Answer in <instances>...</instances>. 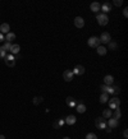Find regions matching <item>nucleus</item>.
Wrapping results in <instances>:
<instances>
[{"mask_svg":"<svg viewBox=\"0 0 128 139\" xmlns=\"http://www.w3.org/2000/svg\"><path fill=\"white\" fill-rule=\"evenodd\" d=\"M76 110H77V112H80V114H83V112H86V106L83 105V103H78V105H76Z\"/></svg>","mask_w":128,"mask_h":139,"instance_id":"obj_23","label":"nucleus"},{"mask_svg":"<svg viewBox=\"0 0 128 139\" xmlns=\"http://www.w3.org/2000/svg\"><path fill=\"white\" fill-rule=\"evenodd\" d=\"M110 8H112V6H110V4H109V3H105V4H103V5H101V8H100V9H101V10L104 12V14H105V13L110 12Z\"/></svg>","mask_w":128,"mask_h":139,"instance_id":"obj_21","label":"nucleus"},{"mask_svg":"<svg viewBox=\"0 0 128 139\" xmlns=\"http://www.w3.org/2000/svg\"><path fill=\"white\" fill-rule=\"evenodd\" d=\"M73 75H74V74H73L72 70H65L63 73V78H64L65 82H71V80L73 79Z\"/></svg>","mask_w":128,"mask_h":139,"instance_id":"obj_8","label":"nucleus"},{"mask_svg":"<svg viewBox=\"0 0 128 139\" xmlns=\"http://www.w3.org/2000/svg\"><path fill=\"white\" fill-rule=\"evenodd\" d=\"M64 123H65L64 120H58V121H55V123H54V128H55V129H58V128L63 126Z\"/></svg>","mask_w":128,"mask_h":139,"instance_id":"obj_25","label":"nucleus"},{"mask_svg":"<svg viewBox=\"0 0 128 139\" xmlns=\"http://www.w3.org/2000/svg\"><path fill=\"white\" fill-rule=\"evenodd\" d=\"M72 72H73V74H77V75H82V74L85 73V68H83L82 65H76V66H74V69H73Z\"/></svg>","mask_w":128,"mask_h":139,"instance_id":"obj_10","label":"nucleus"},{"mask_svg":"<svg viewBox=\"0 0 128 139\" xmlns=\"http://www.w3.org/2000/svg\"><path fill=\"white\" fill-rule=\"evenodd\" d=\"M112 115H113V111L110 108H106V110L103 111V117H104V119H110Z\"/></svg>","mask_w":128,"mask_h":139,"instance_id":"obj_16","label":"nucleus"},{"mask_svg":"<svg viewBox=\"0 0 128 139\" xmlns=\"http://www.w3.org/2000/svg\"><path fill=\"white\" fill-rule=\"evenodd\" d=\"M108 102H109V108H110V110H117V108H119L120 100H119L118 97H113V98H110Z\"/></svg>","mask_w":128,"mask_h":139,"instance_id":"obj_2","label":"nucleus"},{"mask_svg":"<svg viewBox=\"0 0 128 139\" xmlns=\"http://www.w3.org/2000/svg\"><path fill=\"white\" fill-rule=\"evenodd\" d=\"M90 8H91V10H92V12H99V10H100V8H101V5H100L99 3L94 1V3L90 5Z\"/></svg>","mask_w":128,"mask_h":139,"instance_id":"obj_20","label":"nucleus"},{"mask_svg":"<svg viewBox=\"0 0 128 139\" xmlns=\"http://www.w3.org/2000/svg\"><path fill=\"white\" fill-rule=\"evenodd\" d=\"M106 124L109 125V128H110V129H113V128H117L119 123H118V120H117V119H113V117H110V119L106 121Z\"/></svg>","mask_w":128,"mask_h":139,"instance_id":"obj_13","label":"nucleus"},{"mask_svg":"<svg viewBox=\"0 0 128 139\" xmlns=\"http://www.w3.org/2000/svg\"><path fill=\"white\" fill-rule=\"evenodd\" d=\"M96 20H97V23H99L100 26H106L108 22H109V18H108L106 14L101 13V14H97V16H96Z\"/></svg>","mask_w":128,"mask_h":139,"instance_id":"obj_1","label":"nucleus"},{"mask_svg":"<svg viewBox=\"0 0 128 139\" xmlns=\"http://www.w3.org/2000/svg\"><path fill=\"white\" fill-rule=\"evenodd\" d=\"M86 139H97V137H96V134H94V133H88V134L86 135Z\"/></svg>","mask_w":128,"mask_h":139,"instance_id":"obj_30","label":"nucleus"},{"mask_svg":"<svg viewBox=\"0 0 128 139\" xmlns=\"http://www.w3.org/2000/svg\"><path fill=\"white\" fill-rule=\"evenodd\" d=\"M100 89L103 91V93L114 94V87H112V86H105V84H103V86H100Z\"/></svg>","mask_w":128,"mask_h":139,"instance_id":"obj_7","label":"nucleus"},{"mask_svg":"<svg viewBox=\"0 0 128 139\" xmlns=\"http://www.w3.org/2000/svg\"><path fill=\"white\" fill-rule=\"evenodd\" d=\"M19 51H21V46H19V45H12V47H10V52H12V55L19 54Z\"/></svg>","mask_w":128,"mask_h":139,"instance_id":"obj_19","label":"nucleus"},{"mask_svg":"<svg viewBox=\"0 0 128 139\" xmlns=\"http://www.w3.org/2000/svg\"><path fill=\"white\" fill-rule=\"evenodd\" d=\"M109 47H110V50H115V48L118 47V45H117V42L110 41V42H109Z\"/></svg>","mask_w":128,"mask_h":139,"instance_id":"obj_29","label":"nucleus"},{"mask_svg":"<svg viewBox=\"0 0 128 139\" xmlns=\"http://www.w3.org/2000/svg\"><path fill=\"white\" fill-rule=\"evenodd\" d=\"M63 139H71V138H69V137H64Z\"/></svg>","mask_w":128,"mask_h":139,"instance_id":"obj_36","label":"nucleus"},{"mask_svg":"<svg viewBox=\"0 0 128 139\" xmlns=\"http://www.w3.org/2000/svg\"><path fill=\"white\" fill-rule=\"evenodd\" d=\"M65 103L69 106V107H76V105H77V102H76V100L73 98V97H67V100H65Z\"/></svg>","mask_w":128,"mask_h":139,"instance_id":"obj_11","label":"nucleus"},{"mask_svg":"<svg viewBox=\"0 0 128 139\" xmlns=\"http://www.w3.org/2000/svg\"><path fill=\"white\" fill-rule=\"evenodd\" d=\"M123 137H124V138H126V139L128 138V131H127V129H126V130L123 131Z\"/></svg>","mask_w":128,"mask_h":139,"instance_id":"obj_33","label":"nucleus"},{"mask_svg":"<svg viewBox=\"0 0 128 139\" xmlns=\"http://www.w3.org/2000/svg\"><path fill=\"white\" fill-rule=\"evenodd\" d=\"M76 120H77V119H76V116H74V115H69V116H67V117H65V120H64V121L68 124V125H73V124H76Z\"/></svg>","mask_w":128,"mask_h":139,"instance_id":"obj_12","label":"nucleus"},{"mask_svg":"<svg viewBox=\"0 0 128 139\" xmlns=\"http://www.w3.org/2000/svg\"><path fill=\"white\" fill-rule=\"evenodd\" d=\"M100 42L101 44H109L110 41H112V38H110V33L109 32H104V33H101V36H100Z\"/></svg>","mask_w":128,"mask_h":139,"instance_id":"obj_6","label":"nucleus"},{"mask_svg":"<svg viewBox=\"0 0 128 139\" xmlns=\"http://www.w3.org/2000/svg\"><path fill=\"white\" fill-rule=\"evenodd\" d=\"M96 51H97V54L101 55V56L106 55V47L105 46H97L96 47Z\"/></svg>","mask_w":128,"mask_h":139,"instance_id":"obj_17","label":"nucleus"},{"mask_svg":"<svg viewBox=\"0 0 128 139\" xmlns=\"http://www.w3.org/2000/svg\"><path fill=\"white\" fill-rule=\"evenodd\" d=\"M74 26H76L77 28H82V27L85 26V20H83L82 17H76V18H74Z\"/></svg>","mask_w":128,"mask_h":139,"instance_id":"obj_9","label":"nucleus"},{"mask_svg":"<svg viewBox=\"0 0 128 139\" xmlns=\"http://www.w3.org/2000/svg\"><path fill=\"white\" fill-rule=\"evenodd\" d=\"M4 60H5V64H7L8 66H14V65H16V58H14V55H12V54H8Z\"/></svg>","mask_w":128,"mask_h":139,"instance_id":"obj_4","label":"nucleus"},{"mask_svg":"<svg viewBox=\"0 0 128 139\" xmlns=\"http://www.w3.org/2000/svg\"><path fill=\"white\" fill-rule=\"evenodd\" d=\"M123 16L127 18L128 17V8H124V10H123Z\"/></svg>","mask_w":128,"mask_h":139,"instance_id":"obj_32","label":"nucleus"},{"mask_svg":"<svg viewBox=\"0 0 128 139\" xmlns=\"http://www.w3.org/2000/svg\"><path fill=\"white\" fill-rule=\"evenodd\" d=\"M106 119H104V117H97L95 120V126L99 129V130H101V129H106Z\"/></svg>","mask_w":128,"mask_h":139,"instance_id":"obj_3","label":"nucleus"},{"mask_svg":"<svg viewBox=\"0 0 128 139\" xmlns=\"http://www.w3.org/2000/svg\"><path fill=\"white\" fill-rule=\"evenodd\" d=\"M9 30H10V27H9L8 23L0 24V33H9Z\"/></svg>","mask_w":128,"mask_h":139,"instance_id":"obj_15","label":"nucleus"},{"mask_svg":"<svg viewBox=\"0 0 128 139\" xmlns=\"http://www.w3.org/2000/svg\"><path fill=\"white\" fill-rule=\"evenodd\" d=\"M10 47H12V44H9V42H7V44H4L3 46H1V48L4 50V51H10Z\"/></svg>","mask_w":128,"mask_h":139,"instance_id":"obj_26","label":"nucleus"},{"mask_svg":"<svg viewBox=\"0 0 128 139\" xmlns=\"http://www.w3.org/2000/svg\"><path fill=\"white\" fill-rule=\"evenodd\" d=\"M4 40H5V38H4V34H3V33H0V42H3Z\"/></svg>","mask_w":128,"mask_h":139,"instance_id":"obj_34","label":"nucleus"},{"mask_svg":"<svg viewBox=\"0 0 128 139\" xmlns=\"http://www.w3.org/2000/svg\"><path fill=\"white\" fill-rule=\"evenodd\" d=\"M87 44H88V46L90 47H97V46H100V40H99V37L92 36V37L88 38Z\"/></svg>","mask_w":128,"mask_h":139,"instance_id":"obj_5","label":"nucleus"},{"mask_svg":"<svg viewBox=\"0 0 128 139\" xmlns=\"http://www.w3.org/2000/svg\"><path fill=\"white\" fill-rule=\"evenodd\" d=\"M120 116H122V112H120V110H119V108H117V110H115V112L112 115L113 119H117V120H118V119H120Z\"/></svg>","mask_w":128,"mask_h":139,"instance_id":"obj_24","label":"nucleus"},{"mask_svg":"<svg viewBox=\"0 0 128 139\" xmlns=\"http://www.w3.org/2000/svg\"><path fill=\"white\" fill-rule=\"evenodd\" d=\"M8 55V52L7 51H4L1 47H0V59H5V56Z\"/></svg>","mask_w":128,"mask_h":139,"instance_id":"obj_28","label":"nucleus"},{"mask_svg":"<svg viewBox=\"0 0 128 139\" xmlns=\"http://www.w3.org/2000/svg\"><path fill=\"white\" fill-rule=\"evenodd\" d=\"M104 83H105V86H112L113 83H114V78L112 75H106V77L104 78Z\"/></svg>","mask_w":128,"mask_h":139,"instance_id":"obj_18","label":"nucleus"},{"mask_svg":"<svg viewBox=\"0 0 128 139\" xmlns=\"http://www.w3.org/2000/svg\"><path fill=\"white\" fill-rule=\"evenodd\" d=\"M0 139H5V137H4V135H0Z\"/></svg>","mask_w":128,"mask_h":139,"instance_id":"obj_35","label":"nucleus"},{"mask_svg":"<svg viewBox=\"0 0 128 139\" xmlns=\"http://www.w3.org/2000/svg\"><path fill=\"white\" fill-rule=\"evenodd\" d=\"M109 101V94L108 93H103L100 96V103H106Z\"/></svg>","mask_w":128,"mask_h":139,"instance_id":"obj_22","label":"nucleus"},{"mask_svg":"<svg viewBox=\"0 0 128 139\" xmlns=\"http://www.w3.org/2000/svg\"><path fill=\"white\" fill-rule=\"evenodd\" d=\"M5 40H7V42H9V44H12L14 40H16V34L13 33V32H9V33H7V36L4 37Z\"/></svg>","mask_w":128,"mask_h":139,"instance_id":"obj_14","label":"nucleus"},{"mask_svg":"<svg viewBox=\"0 0 128 139\" xmlns=\"http://www.w3.org/2000/svg\"><path fill=\"white\" fill-rule=\"evenodd\" d=\"M41 102H42V97H35V98H33V105L37 106V105H40Z\"/></svg>","mask_w":128,"mask_h":139,"instance_id":"obj_27","label":"nucleus"},{"mask_svg":"<svg viewBox=\"0 0 128 139\" xmlns=\"http://www.w3.org/2000/svg\"><path fill=\"white\" fill-rule=\"evenodd\" d=\"M114 4H115L117 6H120V5L123 4V1H122V0H114Z\"/></svg>","mask_w":128,"mask_h":139,"instance_id":"obj_31","label":"nucleus"}]
</instances>
